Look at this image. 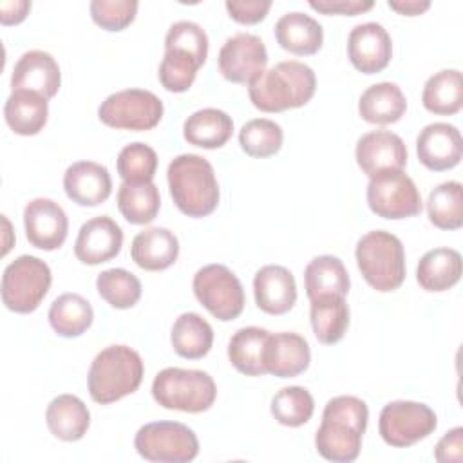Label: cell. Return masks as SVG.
Here are the masks:
<instances>
[{"label": "cell", "mask_w": 463, "mask_h": 463, "mask_svg": "<svg viewBox=\"0 0 463 463\" xmlns=\"http://www.w3.org/2000/svg\"><path fill=\"white\" fill-rule=\"evenodd\" d=\"M233 134L232 118L221 109H201L190 114L183 125L184 139L206 150L221 148Z\"/></svg>", "instance_id": "f1b7e54d"}, {"label": "cell", "mask_w": 463, "mask_h": 463, "mask_svg": "<svg viewBox=\"0 0 463 463\" xmlns=\"http://www.w3.org/2000/svg\"><path fill=\"white\" fill-rule=\"evenodd\" d=\"M438 418L434 411L411 400H394L383 405L378 418V432L382 439L396 449L411 447L434 432Z\"/></svg>", "instance_id": "8fae6325"}, {"label": "cell", "mask_w": 463, "mask_h": 463, "mask_svg": "<svg viewBox=\"0 0 463 463\" xmlns=\"http://www.w3.org/2000/svg\"><path fill=\"white\" fill-rule=\"evenodd\" d=\"M367 204L383 219H407L421 212V195L403 170L383 172L369 177Z\"/></svg>", "instance_id": "7c38bea8"}, {"label": "cell", "mask_w": 463, "mask_h": 463, "mask_svg": "<svg viewBox=\"0 0 463 463\" xmlns=\"http://www.w3.org/2000/svg\"><path fill=\"white\" fill-rule=\"evenodd\" d=\"M61 85V72L52 54L33 49L24 52L14 63L11 74L13 90H33L42 94L45 99L56 96Z\"/></svg>", "instance_id": "d6986e66"}, {"label": "cell", "mask_w": 463, "mask_h": 463, "mask_svg": "<svg viewBox=\"0 0 463 463\" xmlns=\"http://www.w3.org/2000/svg\"><path fill=\"white\" fill-rule=\"evenodd\" d=\"M365 282L382 293L398 289L405 280V250L402 241L385 230L362 235L354 250Z\"/></svg>", "instance_id": "5b68a950"}, {"label": "cell", "mask_w": 463, "mask_h": 463, "mask_svg": "<svg viewBox=\"0 0 463 463\" xmlns=\"http://www.w3.org/2000/svg\"><path fill=\"white\" fill-rule=\"evenodd\" d=\"M49 324L56 335L76 338L83 335L94 320L92 306L78 293H63L49 307Z\"/></svg>", "instance_id": "836d02e7"}, {"label": "cell", "mask_w": 463, "mask_h": 463, "mask_svg": "<svg viewBox=\"0 0 463 463\" xmlns=\"http://www.w3.org/2000/svg\"><path fill=\"white\" fill-rule=\"evenodd\" d=\"M217 63L224 80L250 85L266 71L268 51L259 36L250 33H237L222 43Z\"/></svg>", "instance_id": "4fadbf2b"}, {"label": "cell", "mask_w": 463, "mask_h": 463, "mask_svg": "<svg viewBox=\"0 0 463 463\" xmlns=\"http://www.w3.org/2000/svg\"><path fill=\"white\" fill-rule=\"evenodd\" d=\"M143 374L145 365L137 351L128 345H109L94 356L89 367V394L96 403H114L136 392Z\"/></svg>", "instance_id": "277c9868"}, {"label": "cell", "mask_w": 463, "mask_h": 463, "mask_svg": "<svg viewBox=\"0 0 463 463\" xmlns=\"http://www.w3.org/2000/svg\"><path fill=\"white\" fill-rule=\"evenodd\" d=\"M367 420L369 409L364 400L349 394L331 398L315 434L317 452L333 463L354 461L362 449Z\"/></svg>", "instance_id": "6da1fadb"}, {"label": "cell", "mask_w": 463, "mask_h": 463, "mask_svg": "<svg viewBox=\"0 0 463 463\" xmlns=\"http://www.w3.org/2000/svg\"><path fill=\"white\" fill-rule=\"evenodd\" d=\"M118 208L130 224H148L161 208L159 190L152 181L121 183L118 190Z\"/></svg>", "instance_id": "d590c367"}, {"label": "cell", "mask_w": 463, "mask_h": 463, "mask_svg": "<svg viewBox=\"0 0 463 463\" xmlns=\"http://www.w3.org/2000/svg\"><path fill=\"white\" fill-rule=\"evenodd\" d=\"M67 197L80 206H98L112 192V179L107 166L94 161H76L63 174Z\"/></svg>", "instance_id": "44dd1931"}, {"label": "cell", "mask_w": 463, "mask_h": 463, "mask_svg": "<svg viewBox=\"0 0 463 463\" xmlns=\"http://www.w3.org/2000/svg\"><path fill=\"white\" fill-rule=\"evenodd\" d=\"M134 447L146 461L188 463L199 454L195 432L179 421H150L136 432Z\"/></svg>", "instance_id": "ba28073f"}, {"label": "cell", "mask_w": 463, "mask_h": 463, "mask_svg": "<svg viewBox=\"0 0 463 463\" xmlns=\"http://www.w3.org/2000/svg\"><path fill=\"white\" fill-rule=\"evenodd\" d=\"M277 43L297 56L315 54L324 42L322 25L309 14L291 11L282 14L275 24Z\"/></svg>", "instance_id": "cb8c5ba5"}, {"label": "cell", "mask_w": 463, "mask_h": 463, "mask_svg": "<svg viewBox=\"0 0 463 463\" xmlns=\"http://www.w3.org/2000/svg\"><path fill=\"white\" fill-rule=\"evenodd\" d=\"M255 304L268 315H284L297 302L293 273L279 264L262 266L253 279Z\"/></svg>", "instance_id": "ffe728a7"}, {"label": "cell", "mask_w": 463, "mask_h": 463, "mask_svg": "<svg viewBox=\"0 0 463 463\" xmlns=\"http://www.w3.org/2000/svg\"><path fill=\"white\" fill-rule=\"evenodd\" d=\"M407 110V99L402 89L392 81H380L367 87L358 99V114L373 125H391L402 119Z\"/></svg>", "instance_id": "d4e9b609"}, {"label": "cell", "mask_w": 463, "mask_h": 463, "mask_svg": "<svg viewBox=\"0 0 463 463\" xmlns=\"http://www.w3.org/2000/svg\"><path fill=\"white\" fill-rule=\"evenodd\" d=\"M311 302V327L320 344L340 342L349 327V306L342 295H324Z\"/></svg>", "instance_id": "4dcf8cb0"}, {"label": "cell", "mask_w": 463, "mask_h": 463, "mask_svg": "<svg viewBox=\"0 0 463 463\" xmlns=\"http://www.w3.org/2000/svg\"><path fill=\"white\" fill-rule=\"evenodd\" d=\"M347 58L364 74L383 71L392 58V42L378 22L358 24L347 36Z\"/></svg>", "instance_id": "2e32d148"}, {"label": "cell", "mask_w": 463, "mask_h": 463, "mask_svg": "<svg viewBox=\"0 0 463 463\" xmlns=\"http://www.w3.org/2000/svg\"><path fill=\"white\" fill-rule=\"evenodd\" d=\"M429 221L439 230H458L463 224V186L445 181L430 190L427 199Z\"/></svg>", "instance_id": "8d00e7d4"}, {"label": "cell", "mask_w": 463, "mask_h": 463, "mask_svg": "<svg viewBox=\"0 0 463 463\" xmlns=\"http://www.w3.org/2000/svg\"><path fill=\"white\" fill-rule=\"evenodd\" d=\"M24 228L31 246L52 251L65 242L69 219L56 201L49 197H36L24 208Z\"/></svg>", "instance_id": "5bb4252c"}, {"label": "cell", "mask_w": 463, "mask_h": 463, "mask_svg": "<svg viewBox=\"0 0 463 463\" xmlns=\"http://www.w3.org/2000/svg\"><path fill=\"white\" fill-rule=\"evenodd\" d=\"M136 0H92L89 5L90 18L105 31H123L137 14Z\"/></svg>", "instance_id": "ee69618b"}, {"label": "cell", "mask_w": 463, "mask_h": 463, "mask_svg": "<svg viewBox=\"0 0 463 463\" xmlns=\"http://www.w3.org/2000/svg\"><path fill=\"white\" fill-rule=\"evenodd\" d=\"M118 174L125 183L152 181L157 170V154L146 143H128L118 154Z\"/></svg>", "instance_id": "60d3db41"}, {"label": "cell", "mask_w": 463, "mask_h": 463, "mask_svg": "<svg viewBox=\"0 0 463 463\" xmlns=\"http://www.w3.org/2000/svg\"><path fill=\"white\" fill-rule=\"evenodd\" d=\"M317 89V76L298 60L279 61L248 85V96L262 112H284L306 105Z\"/></svg>", "instance_id": "7a4b0ae2"}, {"label": "cell", "mask_w": 463, "mask_h": 463, "mask_svg": "<svg viewBox=\"0 0 463 463\" xmlns=\"http://www.w3.org/2000/svg\"><path fill=\"white\" fill-rule=\"evenodd\" d=\"M163 101L145 89L118 90L101 101L98 118L101 123L119 130H150L163 118Z\"/></svg>", "instance_id": "30bf717a"}, {"label": "cell", "mask_w": 463, "mask_h": 463, "mask_svg": "<svg viewBox=\"0 0 463 463\" xmlns=\"http://www.w3.org/2000/svg\"><path fill=\"white\" fill-rule=\"evenodd\" d=\"M52 282L51 268L34 255H20L2 275V302L9 311L33 313Z\"/></svg>", "instance_id": "52a82bcc"}, {"label": "cell", "mask_w": 463, "mask_h": 463, "mask_svg": "<svg viewBox=\"0 0 463 463\" xmlns=\"http://www.w3.org/2000/svg\"><path fill=\"white\" fill-rule=\"evenodd\" d=\"M199 67L201 65L184 52L165 51L157 76L168 92H186L195 81Z\"/></svg>", "instance_id": "7bdbcfd3"}, {"label": "cell", "mask_w": 463, "mask_h": 463, "mask_svg": "<svg viewBox=\"0 0 463 463\" xmlns=\"http://www.w3.org/2000/svg\"><path fill=\"white\" fill-rule=\"evenodd\" d=\"M304 286L309 300L324 295L345 297L351 288L344 262L335 255H318L304 269Z\"/></svg>", "instance_id": "f546056e"}, {"label": "cell", "mask_w": 463, "mask_h": 463, "mask_svg": "<svg viewBox=\"0 0 463 463\" xmlns=\"http://www.w3.org/2000/svg\"><path fill=\"white\" fill-rule=\"evenodd\" d=\"M387 5L403 16H418L430 7V2L423 0H389Z\"/></svg>", "instance_id": "681fc988"}, {"label": "cell", "mask_w": 463, "mask_h": 463, "mask_svg": "<svg viewBox=\"0 0 463 463\" xmlns=\"http://www.w3.org/2000/svg\"><path fill=\"white\" fill-rule=\"evenodd\" d=\"M121 246L123 232L119 224L109 215H98L81 224L74 242V255L80 262L96 266L114 259Z\"/></svg>", "instance_id": "ac0fdd59"}, {"label": "cell", "mask_w": 463, "mask_h": 463, "mask_svg": "<svg viewBox=\"0 0 463 463\" xmlns=\"http://www.w3.org/2000/svg\"><path fill=\"white\" fill-rule=\"evenodd\" d=\"M31 11V2L27 0H7L0 4V22L2 25H16L25 20Z\"/></svg>", "instance_id": "c3c4849f"}, {"label": "cell", "mask_w": 463, "mask_h": 463, "mask_svg": "<svg viewBox=\"0 0 463 463\" xmlns=\"http://www.w3.org/2000/svg\"><path fill=\"white\" fill-rule=\"evenodd\" d=\"M416 154L420 163L432 172L454 168L463 156V139L458 127L441 121L423 127L416 137Z\"/></svg>", "instance_id": "e0dca14e"}, {"label": "cell", "mask_w": 463, "mask_h": 463, "mask_svg": "<svg viewBox=\"0 0 463 463\" xmlns=\"http://www.w3.org/2000/svg\"><path fill=\"white\" fill-rule=\"evenodd\" d=\"M224 5L230 18L242 25L259 24L271 9L269 0H228Z\"/></svg>", "instance_id": "f6af8a7d"}, {"label": "cell", "mask_w": 463, "mask_h": 463, "mask_svg": "<svg viewBox=\"0 0 463 463\" xmlns=\"http://www.w3.org/2000/svg\"><path fill=\"white\" fill-rule=\"evenodd\" d=\"M311 351L304 336L297 333H269L264 351L266 371L279 378H293L309 367Z\"/></svg>", "instance_id": "7402d4cb"}, {"label": "cell", "mask_w": 463, "mask_h": 463, "mask_svg": "<svg viewBox=\"0 0 463 463\" xmlns=\"http://www.w3.org/2000/svg\"><path fill=\"white\" fill-rule=\"evenodd\" d=\"M194 295L221 322L235 320L244 309V289L239 277L224 264H208L195 271Z\"/></svg>", "instance_id": "9c48e42d"}, {"label": "cell", "mask_w": 463, "mask_h": 463, "mask_svg": "<svg viewBox=\"0 0 463 463\" xmlns=\"http://www.w3.org/2000/svg\"><path fill=\"white\" fill-rule=\"evenodd\" d=\"M461 255L454 248L429 250L418 262L416 280L430 293L447 291L461 279Z\"/></svg>", "instance_id": "4316f807"}, {"label": "cell", "mask_w": 463, "mask_h": 463, "mask_svg": "<svg viewBox=\"0 0 463 463\" xmlns=\"http://www.w3.org/2000/svg\"><path fill=\"white\" fill-rule=\"evenodd\" d=\"M49 103L33 90H13L4 105V118L18 136H36L47 123Z\"/></svg>", "instance_id": "83f0119b"}, {"label": "cell", "mask_w": 463, "mask_h": 463, "mask_svg": "<svg viewBox=\"0 0 463 463\" xmlns=\"http://www.w3.org/2000/svg\"><path fill=\"white\" fill-rule=\"evenodd\" d=\"M269 331L255 326L237 329L228 342V358L232 365L246 376L266 374L264 351Z\"/></svg>", "instance_id": "1f68e13d"}, {"label": "cell", "mask_w": 463, "mask_h": 463, "mask_svg": "<svg viewBox=\"0 0 463 463\" xmlns=\"http://www.w3.org/2000/svg\"><path fill=\"white\" fill-rule=\"evenodd\" d=\"M373 0H311L309 7L324 14L356 16L373 9Z\"/></svg>", "instance_id": "bcb514c9"}, {"label": "cell", "mask_w": 463, "mask_h": 463, "mask_svg": "<svg viewBox=\"0 0 463 463\" xmlns=\"http://www.w3.org/2000/svg\"><path fill=\"white\" fill-rule=\"evenodd\" d=\"M273 418L286 427H300L307 423L315 411V400L306 387L289 385L271 398Z\"/></svg>", "instance_id": "ab89813d"}, {"label": "cell", "mask_w": 463, "mask_h": 463, "mask_svg": "<svg viewBox=\"0 0 463 463\" xmlns=\"http://www.w3.org/2000/svg\"><path fill=\"white\" fill-rule=\"evenodd\" d=\"M179 255V241L168 228H146L132 239L130 257L146 271L170 268Z\"/></svg>", "instance_id": "603a6c76"}, {"label": "cell", "mask_w": 463, "mask_h": 463, "mask_svg": "<svg viewBox=\"0 0 463 463\" xmlns=\"http://www.w3.org/2000/svg\"><path fill=\"white\" fill-rule=\"evenodd\" d=\"M152 396L165 409L197 414L213 405L217 387L213 378L204 371L166 367L156 374Z\"/></svg>", "instance_id": "8992f818"}, {"label": "cell", "mask_w": 463, "mask_h": 463, "mask_svg": "<svg viewBox=\"0 0 463 463\" xmlns=\"http://www.w3.org/2000/svg\"><path fill=\"white\" fill-rule=\"evenodd\" d=\"M99 297L116 309H130L141 298V280L123 268H110L96 277Z\"/></svg>", "instance_id": "74e56055"}, {"label": "cell", "mask_w": 463, "mask_h": 463, "mask_svg": "<svg viewBox=\"0 0 463 463\" xmlns=\"http://www.w3.org/2000/svg\"><path fill=\"white\" fill-rule=\"evenodd\" d=\"M434 458L439 463H461L463 461V427H454L434 447Z\"/></svg>", "instance_id": "7dc6e473"}, {"label": "cell", "mask_w": 463, "mask_h": 463, "mask_svg": "<svg viewBox=\"0 0 463 463\" xmlns=\"http://www.w3.org/2000/svg\"><path fill=\"white\" fill-rule=\"evenodd\" d=\"M423 107L438 116H452L463 107V78L458 69H443L432 74L421 92Z\"/></svg>", "instance_id": "d6a6232c"}, {"label": "cell", "mask_w": 463, "mask_h": 463, "mask_svg": "<svg viewBox=\"0 0 463 463\" xmlns=\"http://www.w3.org/2000/svg\"><path fill=\"white\" fill-rule=\"evenodd\" d=\"M165 51L184 52L203 65L208 56V36L199 24L179 20L170 25L165 36Z\"/></svg>", "instance_id": "b9f144b4"}, {"label": "cell", "mask_w": 463, "mask_h": 463, "mask_svg": "<svg viewBox=\"0 0 463 463\" xmlns=\"http://www.w3.org/2000/svg\"><path fill=\"white\" fill-rule=\"evenodd\" d=\"M284 141V132L279 123L268 118H255L239 130V145L251 157L275 156Z\"/></svg>", "instance_id": "f35d334b"}, {"label": "cell", "mask_w": 463, "mask_h": 463, "mask_svg": "<svg viewBox=\"0 0 463 463\" xmlns=\"http://www.w3.org/2000/svg\"><path fill=\"white\" fill-rule=\"evenodd\" d=\"M174 351L188 360H197L208 354L213 344L212 326L197 313H181L170 333Z\"/></svg>", "instance_id": "e575fe53"}, {"label": "cell", "mask_w": 463, "mask_h": 463, "mask_svg": "<svg viewBox=\"0 0 463 463\" xmlns=\"http://www.w3.org/2000/svg\"><path fill=\"white\" fill-rule=\"evenodd\" d=\"M45 423L54 438L61 441H78L89 430L90 412L78 396L60 394L47 405Z\"/></svg>", "instance_id": "484cf974"}, {"label": "cell", "mask_w": 463, "mask_h": 463, "mask_svg": "<svg viewBox=\"0 0 463 463\" xmlns=\"http://www.w3.org/2000/svg\"><path fill=\"white\" fill-rule=\"evenodd\" d=\"M354 156L360 170L367 177L403 170L407 165V146L403 139L391 130H371L360 136Z\"/></svg>", "instance_id": "9a60e30c"}, {"label": "cell", "mask_w": 463, "mask_h": 463, "mask_svg": "<svg viewBox=\"0 0 463 463\" xmlns=\"http://www.w3.org/2000/svg\"><path fill=\"white\" fill-rule=\"evenodd\" d=\"M170 195L181 213L206 217L219 204V183L208 159L197 154L174 157L166 170Z\"/></svg>", "instance_id": "3957f363"}]
</instances>
